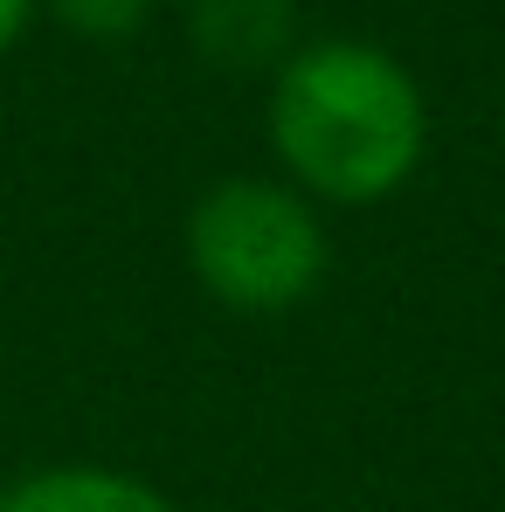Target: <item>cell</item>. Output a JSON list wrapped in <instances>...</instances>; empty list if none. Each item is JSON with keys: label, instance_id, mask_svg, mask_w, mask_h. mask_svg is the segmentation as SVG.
<instances>
[{"label": "cell", "instance_id": "cell-7", "mask_svg": "<svg viewBox=\"0 0 505 512\" xmlns=\"http://www.w3.org/2000/svg\"><path fill=\"white\" fill-rule=\"evenodd\" d=\"M499 153H505V104H499Z\"/></svg>", "mask_w": 505, "mask_h": 512}, {"label": "cell", "instance_id": "cell-5", "mask_svg": "<svg viewBox=\"0 0 505 512\" xmlns=\"http://www.w3.org/2000/svg\"><path fill=\"white\" fill-rule=\"evenodd\" d=\"M160 0H42V14L77 42H132Z\"/></svg>", "mask_w": 505, "mask_h": 512}, {"label": "cell", "instance_id": "cell-4", "mask_svg": "<svg viewBox=\"0 0 505 512\" xmlns=\"http://www.w3.org/2000/svg\"><path fill=\"white\" fill-rule=\"evenodd\" d=\"M0 512H180L139 471L118 464H49L14 485H0Z\"/></svg>", "mask_w": 505, "mask_h": 512}, {"label": "cell", "instance_id": "cell-2", "mask_svg": "<svg viewBox=\"0 0 505 512\" xmlns=\"http://www.w3.org/2000/svg\"><path fill=\"white\" fill-rule=\"evenodd\" d=\"M180 250L194 284L243 319H277L319 298L333 270V236L319 201H305L277 173H222L194 194L180 222Z\"/></svg>", "mask_w": 505, "mask_h": 512}, {"label": "cell", "instance_id": "cell-1", "mask_svg": "<svg viewBox=\"0 0 505 512\" xmlns=\"http://www.w3.org/2000/svg\"><path fill=\"white\" fill-rule=\"evenodd\" d=\"M277 180L319 208H381L429 153V97L416 70L367 35L298 42L263 90Z\"/></svg>", "mask_w": 505, "mask_h": 512}, {"label": "cell", "instance_id": "cell-6", "mask_svg": "<svg viewBox=\"0 0 505 512\" xmlns=\"http://www.w3.org/2000/svg\"><path fill=\"white\" fill-rule=\"evenodd\" d=\"M42 21V0H0V56L21 49V35Z\"/></svg>", "mask_w": 505, "mask_h": 512}, {"label": "cell", "instance_id": "cell-3", "mask_svg": "<svg viewBox=\"0 0 505 512\" xmlns=\"http://www.w3.org/2000/svg\"><path fill=\"white\" fill-rule=\"evenodd\" d=\"M187 42L222 77H270L298 49V0H187Z\"/></svg>", "mask_w": 505, "mask_h": 512}]
</instances>
